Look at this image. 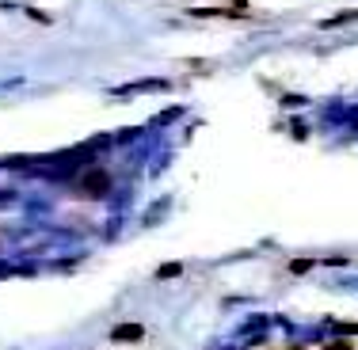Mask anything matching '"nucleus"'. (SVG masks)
<instances>
[{"instance_id":"f257e3e1","label":"nucleus","mask_w":358,"mask_h":350,"mask_svg":"<svg viewBox=\"0 0 358 350\" xmlns=\"http://www.w3.org/2000/svg\"><path fill=\"white\" fill-rule=\"evenodd\" d=\"M80 191L88 194V198H103V194L110 191V175L103 172V168H96V172H88L80 179Z\"/></svg>"},{"instance_id":"f03ea898","label":"nucleus","mask_w":358,"mask_h":350,"mask_svg":"<svg viewBox=\"0 0 358 350\" xmlns=\"http://www.w3.org/2000/svg\"><path fill=\"white\" fill-rule=\"evenodd\" d=\"M110 339H115V343H141L145 328H141V323H118V328L110 331Z\"/></svg>"},{"instance_id":"7ed1b4c3","label":"nucleus","mask_w":358,"mask_h":350,"mask_svg":"<svg viewBox=\"0 0 358 350\" xmlns=\"http://www.w3.org/2000/svg\"><path fill=\"white\" fill-rule=\"evenodd\" d=\"M179 270H183V267H179V263H168V267H160V278H176Z\"/></svg>"},{"instance_id":"20e7f679","label":"nucleus","mask_w":358,"mask_h":350,"mask_svg":"<svg viewBox=\"0 0 358 350\" xmlns=\"http://www.w3.org/2000/svg\"><path fill=\"white\" fill-rule=\"evenodd\" d=\"M324 350H355V347H351V339H336V343H328Z\"/></svg>"},{"instance_id":"39448f33","label":"nucleus","mask_w":358,"mask_h":350,"mask_svg":"<svg viewBox=\"0 0 358 350\" xmlns=\"http://www.w3.org/2000/svg\"><path fill=\"white\" fill-rule=\"evenodd\" d=\"M289 350H305V347H289Z\"/></svg>"}]
</instances>
